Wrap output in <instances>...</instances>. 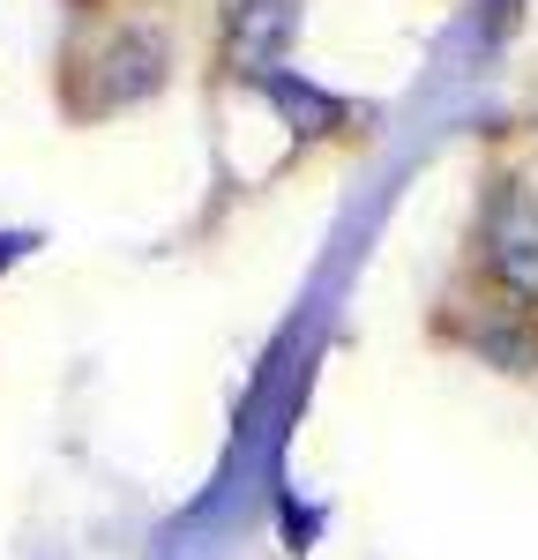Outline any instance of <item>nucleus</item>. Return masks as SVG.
<instances>
[{
    "label": "nucleus",
    "instance_id": "obj_1",
    "mask_svg": "<svg viewBox=\"0 0 538 560\" xmlns=\"http://www.w3.org/2000/svg\"><path fill=\"white\" fill-rule=\"evenodd\" d=\"M479 255H487V277L508 300L538 306V187L531 179H501V187H493Z\"/></svg>",
    "mask_w": 538,
    "mask_h": 560
},
{
    "label": "nucleus",
    "instance_id": "obj_2",
    "mask_svg": "<svg viewBox=\"0 0 538 560\" xmlns=\"http://www.w3.org/2000/svg\"><path fill=\"white\" fill-rule=\"evenodd\" d=\"M300 31V0H232L224 15V60L239 75H269Z\"/></svg>",
    "mask_w": 538,
    "mask_h": 560
}]
</instances>
